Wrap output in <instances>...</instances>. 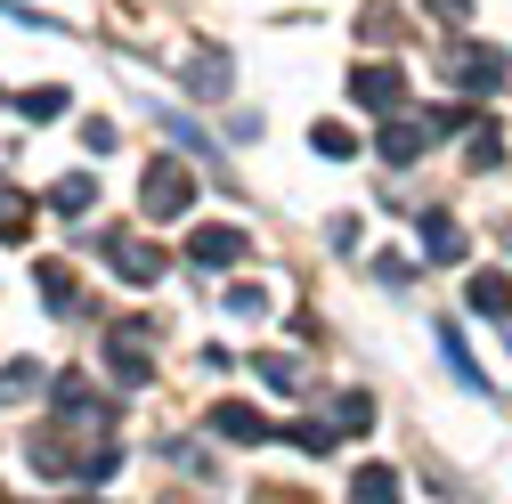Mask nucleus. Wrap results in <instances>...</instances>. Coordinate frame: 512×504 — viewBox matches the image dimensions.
Listing matches in <instances>:
<instances>
[{"instance_id": "nucleus-1", "label": "nucleus", "mask_w": 512, "mask_h": 504, "mask_svg": "<svg viewBox=\"0 0 512 504\" xmlns=\"http://www.w3.org/2000/svg\"><path fill=\"white\" fill-rule=\"evenodd\" d=\"M139 204H147V220H179L187 204H196V171L171 163V155H155L147 179H139Z\"/></svg>"}, {"instance_id": "nucleus-2", "label": "nucleus", "mask_w": 512, "mask_h": 504, "mask_svg": "<svg viewBox=\"0 0 512 504\" xmlns=\"http://www.w3.org/2000/svg\"><path fill=\"white\" fill-rule=\"evenodd\" d=\"M187 261H196V269H228V261H244V228H236V220L196 228V236H187Z\"/></svg>"}, {"instance_id": "nucleus-3", "label": "nucleus", "mask_w": 512, "mask_h": 504, "mask_svg": "<svg viewBox=\"0 0 512 504\" xmlns=\"http://www.w3.org/2000/svg\"><path fill=\"white\" fill-rule=\"evenodd\" d=\"M106 252H114V277H122V285H155V277H163V252H155V244H131L122 228H106Z\"/></svg>"}, {"instance_id": "nucleus-4", "label": "nucleus", "mask_w": 512, "mask_h": 504, "mask_svg": "<svg viewBox=\"0 0 512 504\" xmlns=\"http://www.w3.org/2000/svg\"><path fill=\"white\" fill-rule=\"evenodd\" d=\"M447 74H456L464 90H504V49H480V41H464L456 57H447Z\"/></svg>"}, {"instance_id": "nucleus-5", "label": "nucleus", "mask_w": 512, "mask_h": 504, "mask_svg": "<svg viewBox=\"0 0 512 504\" xmlns=\"http://www.w3.org/2000/svg\"><path fill=\"white\" fill-rule=\"evenodd\" d=\"M350 98L374 106V114H391V106L407 98V74H399V66H358V74H350Z\"/></svg>"}, {"instance_id": "nucleus-6", "label": "nucleus", "mask_w": 512, "mask_h": 504, "mask_svg": "<svg viewBox=\"0 0 512 504\" xmlns=\"http://www.w3.org/2000/svg\"><path fill=\"white\" fill-rule=\"evenodd\" d=\"M106 366H114V374H122V383H131V391H139L147 374H155V366H147V342H139V318L106 334Z\"/></svg>"}, {"instance_id": "nucleus-7", "label": "nucleus", "mask_w": 512, "mask_h": 504, "mask_svg": "<svg viewBox=\"0 0 512 504\" xmlns=\"http://www.w3.org/2000/svg\"><path fill=\"white\" fill-rule=\"evenodd\" d=\"M423 252H431V269H447V261H464V228L447 220V212H423Z\"/></svg>"}, {"instance_id": "nucleus-8", "label": "nucleus", "mask_w": 512, "mask_h": 504, "mask_svg": "<svg viewBox=\"0 0 512 504\" xmlns=\"http://www.w3.org/2000/svg\"><path fill=\"white\" fill-rule=\"evenodd\" d=\"M374 147H382V163H415V155L431 147V131H423V122H382Z\"/></svg>"}, {"instance_id": "nucleus-9", "label": "nucleus", "mask_w": 512, "mask_h": 504, "mask_svg": "<svg viewBox=\"0 0 512 504\" xmlns=\"http://www.w3.org/2000/svg\"><path fill=\"white\" fill-rule=\"evenodd\" d=\"M472 309H480V318H512V277H472Z\"/></svg>"}, {"instance_id": "nucleus-10", "label": "nucleus", "mask_w": 512, "mask_h": 504, "mask_svg": "<svg viewBox=\"0 0 512 504\" xmlns=\"http://www.w3.org/2000/svg\"><path fill=\"white\" fill-rule=\"evenodd\" d=\"M90 196H98V187H90L82 171H66V179L49 187V212H66V220H82V212H90Z\"/></svg>"}, {"instance_id": "nucleus-11", "label": "nucleus", "mask_w": 512, "mask_h": 504, "mask_svg": "<svg viewBox=\"0 0 512 504\" xmlns=\"http://www.w3.org/2000/svg\"><path fill=\"white\" fill-rule=\"evenodd\" d=\"M212 431L220 439H269V423L252 415V407H212Z\"/></svg>"}, {"instance_id": "nucleus-12", "label": "nucleus", "mask_w": 512, "mask_h": 504, "mask_svg": "<svg viewBox=\"0 0 512 504\" xmlns=\"http://www.w3.org/2000/svg\"><path fill=\"white\" fill-rule=\"evenodd\" d=\"M439 350H447V366H456V383H464V391H488V383H480V366H472V350H464V334H456V326H439Z\"/></svg>"}, {"instance_id": "nucleus-13", "label": "nucleus", "mask_w": 512, "mask_h": 504, "mask_svg": "<svg viewBox=\"0 0 512 504\" xmlns=\"http://www.w3.org/2000/svg\"><path fill=\"white\" fill-rule=\"evenodd\" d=\"M33 285H41V301H49V309H74V277L57 269V261H33Z\"/></svg>"}, {"instance_id": "nucleus-14", "label": "nucleus", "mask_w": 512, "mask_h": 504, "mask_svg": "<svg viewBox=\"0 0 512 504\" xmlns=\"http://www.w3.org/2000/svg\"><path fill=\"white\" fill-rule=\"evenodd\" d=\"M41 383V358H9V366H0V407H9V399H25Z\"/></svg>"}, {"instance_id": "nucleus-15", "label": "nucleus", "mask_w": 512, "mask_h": 504, "mask_svg": "<svg viewBox=\"0 0 512 504\" xmlns=\"http://www.w3.org/2000/svg\"><path fill=\"white\" fill-rule=\"evenodd\" d=\"M25 228H33V204L17 196V187H0V244H17Z\"/></svg>"}, {"instance_id": "nucleus-16", "label": "nucleus", "mask_w": 512, "mask_h": 504, "mask_svg": "<svg viewBox=\"0 0 512 504\" xmlns=\"http://www.w3.org/2000/svg\"><path fill=\"white\" fill-rule=\"evenodd\" d=\"M187 90H196V98H220V90H228V66H220V57H196V66H187Z\"/></svg>"}, {"instance_id": "nucleus-17", "label": "nucleus", "mask_w": 512, "mask_h": 504, "mask_svg": "<svg viewBox=\"0 0 512 504\" xmlns=\"http://www.w3.org/2000/svg\"><path fill=\"white\" fill-rule=\"evenodd\" d=\"M350 496H358V504H399V480L374 464V472H358V488H350Z\"/></svg>"}, {"instance_id": "nucleus-18", "label": "nucleus", "mask_w": 512, "mask_h": 504, "mask_svg": "<svg viewBox=\"0 0 512 504\" xmlns=\"http://www.w3.org/2000/svg\"><path fill=\"white\" fill-rule=\"evenodd\" d=\"M17 114H25V122H57V114H66V90H25Z\"/></svg>"}, {"instance_id": "nucleus-19", "label": "nucleus", "mask_w": 512, "mask_h": 504, "mask_svg": "<svg viewBox=\"0 0 512 504\" xmlns=\"http://www.w3.org/2000/svg\"><path fill=\"white\" fill-rule=\"evenodd\" d=\"M309 139H317V155H326V163H342V155H358V139L342 131V122H317Z\"/></svg>"}, {"instance_id": "nucleus-20", "label": "nucleus", "mask_w": 512, "mask_h": 504, "mask_svg": "<svg viewBox=\"0 0 512 504\" xmlns=\"http://www.w3.org/2000/svg\"><path fill=\"white\" fill-rule=\"evenodd\" d=\"M228 309H236V318H261L269 293H261V285H228Z\"/></svg>"}, {"instance_id": "nucleus-21", "label": "nucleus", "mask_w": 512, "mask_h": 504, "mask_svg": "<svg viewBox=\"0 0 512 504\" xmlns=\"http://www.w3.org/2000/svg\"><path fill=\"white\" fill-rule=\"evenodd\" d=\"M261 383H277V391H293V383H301V366H293V358H261Z\"/></svg>"}, {"instance_id": "nucleus-22", "label": "nucleus", "mask_w": 512, "mask_h": 504, "mask_svg": "<svg viewBox=\"0 0 512 504\" xmlns=\"http://www.w3.org/2000/svg\"><path fill=\"white\" fill-rule=\"evenodd\" d=\"M82 147L90 155H114V122H82Z\"/></svg>"}, {"instance_id": "nucleus-23", "label": "nucleus", "mask_w": 512, "mask_h": 504, "mask_svg": "<svg viewBox=\"0 0 512 504\" xmlns=\"http://www.w3.org/2000/svg\"><path fill=\"white\" fill-rule=\"evenodd\" d=\"M431 9H439L447 25H464V17H472V0H431Z\"/></svg>"}, {"instance_id": "nucleus-24", "label": "nucleus", "mask_w": 512, "mask_h": 504, "mask_svg": "<svg viewBox=\"0 0 512 504\" xmlns=\"http://www.w3.org/2000/svg\"><path fill=\"white\" fill-rule=\"evenodd\" d=\"M82 504H90V496H82Z\"/></svg>"}]
</instances>
